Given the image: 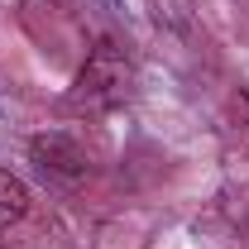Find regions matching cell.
Instances as JSON below:
<instances>
[{"mask_svg": "<svg viewBox=\"0 0 249 249\" xmlns=\"http://www.w3.org/2000/svg\"><path fill=\"white\" fill-rule=\"evenodd\" d=\"M24 216H29V187L19 182L15 173H5V168H0V230L19 225Z\"/></svg>", "mask_w": 249, "mask_h": 249, "instance_id": "3", "label": "cell"}, {"mask_svg": "<svg viewBox=\"0 0 249 249\" xmlns=\"http://www.w3.org/2000/svg\"><path fill=\"white\" fill-rule=\"evenodd\" d=\"M29 158L38 163V173H48V178H58V182H82V178L91 173L82 144L67 139V134H34Z\"/></svg>", "mask_w": 249, "mask_h": 249, "instance_id": "2", "label": "cell"}, {"mask_svg": "<svg viewBox=\"0 0 249 249\" xmlns=\"http://www.w3.org/2000/svg\"><path fill=\"white\" fill-rule=\"evenodd\" d=\"M134 87V67H129V53H124L115 38H101L91 43V53L82 62L72 91H67V106L72 110H87V115H106L124 106V96Z\"/></svg>", "mask_w": 249, "mask_h": 249, "instance_id": "1", "label": "cell"}, {"mask_svg": "<svg viewBox=\"0 0 249 249\" xmlns=\"http://www.w3.org/2000/svg\"><path fill=\"white\" fill-rule=\"evenodd\" d=\"M230 120H235L240 134H249V87H240V91L230 96Z\"/></svg>", "mask_w": 249, "mask_h": 249, "instance_id": "4", "label": "cell"}]
</instances>
